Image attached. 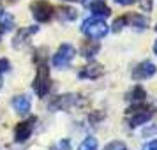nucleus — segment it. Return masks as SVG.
Masks as SVG:
<instances>
[{"label": "nucleus", "instance_id": "7ed1b4c3", "mask_svg": "<svg viewBox=\"0 0 157 150\" xmlns=\"http://www.w3.org/2000/svg\"><path fill=\"white\" fill-rule=\"evenodd\" d=\"M81 32L85 34L88 39H95L99 41L108 34V25L102 18H97V16H92V18H86L83 25H81Z\"/></svg>", "mask_w": 157, "mask_h": 150}, {"label": "nucleus", "instance_id": "cd10ccee", "mask_svg": "<svg viewBox=\"0 0 157 150\" xmlns=\"http://www.w3.org/2000/svg\"><path fill=\"white\" fill-rule=\"evenodd\" d=\"M154 51H155V55H157V41H155V44H154Z\"/></svg>", "mask_w": 157, "mask_h": 150}, {"label": "nucleus", "instance_id": "6e6552de", "mask_svg": "<svg viewBox=\"0 0 157 150\" xmlns=\"http://www.w3.org/2000/svg\"><path fill=\"white\" fill-rule=\"evenodd\" d=\"M155 72H157L155 64H152L150 60H145V62H140V64L132 69L131 76H132V79H134V81H143V79L152 78Z\"/></svg>", "mask_w": 157, "mask_h": 150}, {"label": "nucleus", "instance_id": "2eb2a0df", "mask_svg": "<svg viewBox=\"0 0 157 150\" xmlns=\"http://www.w3.org/2000/svg\"><path fill=\"white\" fill-rule=\"evenodd\" d=\"M57 16L62 20V21H74L76 18H78V11L72 7H67V6H62V7H58L57 11Z\"/></svg>", "mask_w": 157, "mask_h": 150}, {"label": "nucleus", "instance_id": "5701e85b", "mask_svg": "<svg viewBox=\"0 0 157 150\" xmlns=\"http://www.w3.org/2000/svg\"><path fill=\"white\" fill-rule=\"evenodd\" d=\"M104 117H106L104 113H99V111H94V113L90 115V117H88V120L92 122V124H97V122H101L102 118H104Z\"/></svg>", "mask_w": 157, "mask_h": 150}, {"label": "nucleus", "instance_id": "393cba45", "mask_svg": "<svg viewBox=\"0 0 157 150\" xmlns=\"http://www.w3.org/2000/svg\"><path fill=\"white\" fill-rule=\"evenodd\" d=\"M143 150H157V140H152V141H148L145 147H143Z\"/></svg>", "mask_w": 157, "mask_h": 150}, {"label": "nucleus", "instance_id": "f03ea898", "mask_svg": "<svg viewBox=\"0 0 157 150\" xmlns=\"http://www.w3.org/2000/svg\"><path fill=\"white\" fill-rule=\"evenodd\" d=\"M34 92L39 95V97H46L51 90V76H50V67L46 62H39L37 65V72H36V78H34Z\"/></svg>", "mask_w": 157, "mask_h": 150}, {"label": "nucleus", "instance_id": "dca6fc26", "mask_svg": "<svg viewBox=\"0 0 157 150\" xmlns=\"http://www.w3.org/2000/svg\"><path fill=\"white\" fill-rule=\"evenodd\" d=\"M147 99V92H145V88L141 85H136L131 92L127 94V101H131L132 104L134 102H143V101Z\"/></svg>", "mask_w": 157, "mask_h": 150}, {"label": "nucleus", "instance_id": "c756f323", "mask_svg": "<svg viewBox=\"0 0 157 150\" xmlns=\"http://www.w3.org/2000/svg\"><path fill=\"white\" fill-rule=\"evenodd\" d=\"M64 2H76V0H64Z\"/></svg>", "mask_w": 157, "mask_h": 150}, {"label": "nucleus", "instance_id": "39448f33", "mask_svg": "<svg viewBox=\"0 0 157 150\" xmlns=\"http://www.w3.org/2000/svg\"><path fill=\"white\" fill-rule=\"evenodd\" d=\"M74 55H76L74 46L64 43V44H62V46L57 50V53L53 55V65H55L57 69H65V67H69V65H71Z\"/></svg>", "mask_w": 157, "mask_h": 150}, {"label": "nucleus", "instance_id": "4be33fe9", "mask_svg": "<svg viewBox=\"0 0 157 150\" xmlns=\"http://www.w3.org/2000/svg\"><path fill=\"white\" fill-rule=\"evenodd\" d=\"M9 69H11V62H9L7 58H0V74L7 72Z\"/></svg>", "mask_w": 157, "mask_h": 150}, {"label": "nucleus", "instance_id": "bb28decb", "mask_svg": "<svg viewBox=\"0 0 157 150\" xmlns=\"http://www.w3.org/2000/svg\"><path fill=\"white\" fill-rule=\"evenodd\" d=\"M117 4H120V6H129V4H132V2H136V0H115Z\"/></svg>", "mask_w": 157, "mask_h": 150}, {"label": "nucleus", "instance_id": "b1692460", "mask_svg": "<svg viewBox=\"0 0 157 150\" xmlns=\"http://www.w3.org/2000/svg\"><path fill=\"white\" fill-rule=\"evenodd\" d=\"M152 4H154V0H140V6L145 13H150L152 11Z\"/></svg>", "mask_w": 157, "mask_h": 150}, {"label": "nucleus", "instance_id": "ddd939ff", "mask_svg": "<svg viewBox=\"0 0 157 150\" xmlns=\"http://www.w3.org/2000/svg\"><path fill=\"white\" fill-rule=\"evenodd\" d=\"M101 50V44L95 41V39H90V41H85L81 44V57L85 58H94Z\"/></svg>", "mask_w": 157, "mask_h": 150}, {"label": "nucleus", "instance_id": "f257e3e1", "mask_svg": "<svg viewBox=\"0 0 157 150\" xmlns=\"http://www.w3.org/2000/svg\"><path fill=\"white\" fill-rule=\"evenodd\" d=\"M152 117H154V108L150 106V104H147L145 101L143 102H134L127 110V124L131 129L147 124Z\"/></svg>", "mask_w": 157, "mask_h": 150}, {"label": "nucleus", "instance_id": "a878e982", "mask_svg": "<svg viewBox=\"0 0 157 150\" xmlns=\"http://www.w3.org/2000/svg\"><path fill=\"white\" fill-rule=\"evenodd\" d=\"M95 2H99V0H81V4H83L85 7H90L92 4H95Z\"/></svg>", "mask_w": 157, "mask_h": 150}, {"label": "nucleus", "instance_id": "6ab92c4d", "mask_svg": "<svg viewBox=\"0 0 157 150\" xmlns=\"http://www.w3.org/2000/svg\"><path fill=\"white\" fill-rule=\"evenodd\" d=\"M71 140H67V138H64V140H58L57 143H53L50 147V150H71Z\"/></svg>", "mask_w": 157, "mask_h": 150}, {"label": "nucleus", "instance_id": "f3484780", "mask_svg": "<svg viewBox=\"0 0 157 150\" xmlns=\"http://www.w3.org/2000/svg\"><path fill=\"white\" fill-rule=\"evenodd\" d=\"M13 29H14V18L9 13H2L0 14V32H7Z\"/></svg>", "mask_w": 157, "mask_h": 150}, {"label": "nucleus", "instance_id": "2f4dec72", "mask_svg": "<svg viewBox=\"0 0 157 150\" xmlns=\"http://www.w3.org/2000/svg\"><path fill=\"white\" fill-rule=\"evenodd\" d=\"M155 30H157V27H155Z\"/></svg>", "mask_w": 157, "mask_h": 150}, {"label": "nucleus", "instance_id": "c85d7f7f", "mask_svg": "<svg viewBox=\"0 0 157 150\" xmlns=\"http://www.w3.org/2000/svg\"><path fill=\"white\" fill-rule=\"evenodd\" d=\"M2 13H4V7H2V4H0V14H2Z\"/></svg>", "mask_w": 157, "mask_h": 150}, {"label": "nucleus", "instance_id": "0eeeda50", "mask_svg": "<svg viewBox=\"0 0 157 150\" xmlns=\"http://www.w3.org/2000/svg\"><path fill=\"white\" fill-rule=\"evenodd\" d=\"M79 102V95L76 94H64V95H58L50 102V110L51 111H57V110H71L72 106H76Z\"/></svg>", "mask_w": 157, "mask_h": 150}, {"label": "nucleus", "instance_id": "7c9ffc66", "mask_svg": "<svg viewBox=\"0 0 157 150\" xmlns=\"http://www.w3.org/2000/svg\"><path fill=\"white\" fill-rule=\"evenodd\" d=\"M0 36H2V32H0Z\"/></svg>", "mask_w": 157, "mask_h": 150}, {"label": "nucleus", "instance_id": "1a4fd4ad", "mask_svg": "<svg viewBox=\"0 0 157 150\" xmlns=\"http://www.w3.org/2000/svg\"><path fill=\"white\" fill-rule=\"evenodd\" d=\"M37 32H39V27H36V25L20 29L18 32H16L14 39H13V48H16V50L23 48V46H25V44L30 41V37L34 36V34H37Z\"/></svg>", "mask_w": 157, "mask_h": 150}, {"label": "nucleus", "instance_id": "9d476101", "mask_svg": "<svg viewBox=\"0 0 157 150\" xmlns=\"http://www.w3.org/2000/svg\"><path fill=\"white\" fill-rule=\"evenodd\" d=\"M104 74V67L99 62H90L86 64L81 71H79V78L81 79H97Z\"/></svg>", "mask_w": 157, "mask_h": 150}, {"label": "nucleus", "instance_id": "423d86ee", "mask_svg": "<svg viewBox=\"0 0 157 150\" xmlns=\"http://www.w3.org/2000/svg\"><path fill=\"white\" fill-rule=\"evenodd\" d=\"M36 122H37L36 117H30L29 120H23V122H20V124H16V127H14V141H18V143L27 141L30 136H32V131H34Z\"/></svg>", "mask_w": 157, "mask_h": 150}, {"label": "nucleus", "instance_id": "4468645a", "mask_svg": "<svg viewBox=\"0 0 157 150\" xmlns=\"http://www.w3.org/2000/svg\"><path fill=\"white\" fill-rule=\"evenodd\" d=\"M88 9H90V11L94 13V16H97V18H108V16L111 14V9L106 6L104 0H99V2L92 4Z\"/></svg>", "mask_w": 157, "mask_h": 150}, {"label": "nucleus", "instance_id": "aec40b11", "mask_svg": "<svg viewBox=\"0 0 157 150\" xmlns=\"http://www.w3.org/2000/svg\"><path fill=\"white\" fill-rule=\"evenodd\" d=\"M124 27H127V21H125V14L120 16V18H117L113 21V32H120Z\"/></svg>", "mask_w": 157, "mask_h": 150}, {"label": "nucleus", "instance_id": "20e7f679", "mask_svg": "<svg viewBox=\"0 0 157 150\" xmlns=\"http://www.w3.org/2000/svg\"><path fill=\"white\" fill-rule=\"evenodd\" d=\"M30 13L39 23H48L55 16V7L48 0H34L30 4Z\"/></svg>", "mask_w": 157, "mask_h": 150}, {"label": "nucleus", "instance_id": "9b49d317", "mask_svg": "<svg viewBox=\"0 0 157 150\" xmlns=\"http://www.w3.org/2000/svg\"><path fill=\"white\" fill-rule=\"evenodd\" d=\"M11 104H13V108H14V111L18 115H29L30 106H32L29 95H14Z\"/></svg>", "mask_w": 157, "mask_h": 150}, {"label": "nucleus", "instance_id": "f8f14e48", "mask_svg": "<svg viewBox=\"0 0 157 150\" xmlns=\"http://www.w3.org/2000/svg\"><path fill=\"white\" fill-rule=\"evenodd\" d=\"M125 21H127V27H132L136 30H145L148 27V18L143 14H138V13L125 14Z\"/></svg>", "mask_w": 157, "mask_h": 150}, {"label": "nucleus", "instance_id": "a211bd4d", "mask_svg": "<svg viewBox=\"0 0 157 150\" xmlns=\"http://www.w3.org/2000/svg\"><path fill=\"white\" fill-rule=\"evenodd\" d=\"M78 150H97V140H95L94 136H88V138H85V140L81 141Z\"/></svg>", "mask_w": 157, "mask_h": 150}, {"label": "nucleus", "instance_id": "412c9836", "mask_svg": "<svg viewBox=\"0 0 157 150\" xmlns=\"http://www.w3.org/2000/svg\"><path fill=\"white\" fill-rule=\"evenodd\" d=\"M104 150H127V147H125L122 141H111L109 145H106Z\"/></svg>", "mask_w": 157, "mask_h": 150}]
</instances>
